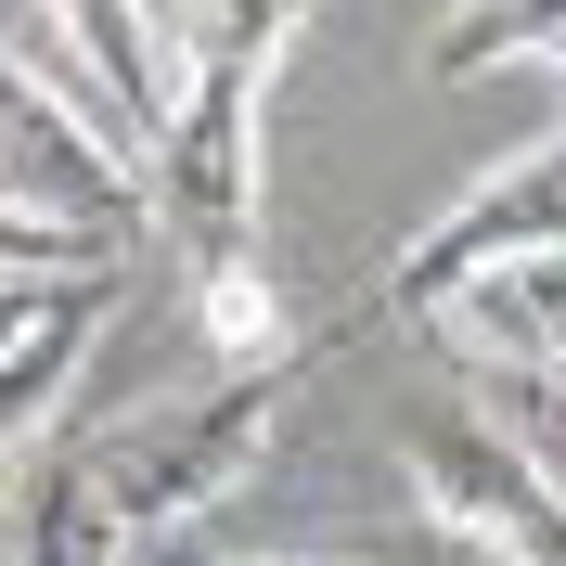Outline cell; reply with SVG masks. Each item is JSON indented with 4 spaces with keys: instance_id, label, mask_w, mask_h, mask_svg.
<instances>
[{
    "instance_id": "cell-1",
    "label": "cell",
    "mask_w": 566,
    "mask_h": 566,
    "mask_svg": "<svg viewBox=\"0 0 566 566\" xmlns=\"http://www.w3.org/2000/svg\"><path fill=\"white\" fill-rule=\"evenodd\" d=\"M296 27H310V0H207V27L180 52V104L142 142V207L193 271L258 245V116H271Z\"/></svg>"
},
{
    "instance_id": "cell-2",
    "label": "cell",
    "mask_w": 566,
    "mask_h": 566,
    "mask_svg": "<svg viewBox=\"0 0 566 566\" xmlns=\"http://www.w3.org/2000/svg\"><path fill=\"white\" fill-rule=\"evenodd\" d=\"M296 360H310V348H296ZM296 360H219V387L168 399V412H142L129 438H104V451H91V476H104L116 528H129V541L193 528V515H207V502L232 490L258 451H271L283 399H296Z\"/></svg>"
},
{
    "instance_id": "cell-3",
    "label": "cell",
    "mask_w": 566,
    "mask_h": 566,
    "mask_svg": "<svg viewBox=\"0 0 566 566\" xmlns=\"http://www.w3.org/2000/svg\"><path fill=\"white\" fill-rule=\"evenodd\" d=\"M528 258H566V129L541 142V155H515V168H490L463 207L424 219L412 245L374 271V322L438 335V322H451L490 271H528Z\"/></svg>"
},
{
    "instance_id": "cell-4",
    "label": "cell",
    "mask_w": 566,
    "mask_h": 566,
    "mask_svg": "<svg viewBox=\"0 0 566 566\" xmlns=\"http://www.w3.org/2000/svg\"><path fill=\"white\" fill-rule=\"evenodd\" d=\"M412 490H424V515L451 541H490L502 566H566V490H554V463L515 438V424H490V412H438V424H412Z\"/></svg>"
},
{
    "instance_id": "cell-5",
    "label": "cell",
    "mask_w": 566,
    "mask_h": 566,
    "mask_svg": "<svg viewBox=\"0 0 566 566\" xmlns=\"http://www.w3.org/2000/svg\"><path fill=\"white\" fill-rule=\"evenodd\" d=\"M0 193L39 207V219H77V232H104V245L155 232V207H142V180L104 155V129H77V116L52 104V77L13 65V52H0Z\"/></svg>"
},
{
    "instance_id": "cell-6",
    "label": "cell",
    "mask_w": 566,
    "mask_h": 566,
    "mask_svg": "<svg viewBox=\"0 0 566 566\" xmlns=\"http://www.w3.org/2000/svg\"><path fill=\"white\" fill-rule=\"evenodd\" d=\"M27 13L65 39V65L91 77V91H104L142 142L168 129V104H180V52H168V27H155L142 0H27Z\"/></svg>"
},
{
    "instance_id": "cell-7",
    "label": "cell",
    "mask_w": 566,
    "mask_h": 566,
    "mask_svg": "<svg viewBox=\"0 0 566 566\" xmlns=\"http://www.w3.org/2000/svg\"><path fill=\"white\" fill-rule=\"evenodd\" d=\"M0 566H129V528H116L104 476L91 463H39L13 490V554Z\"/></svg>"
},
{
    "instance_id": "cell-8",
    "label": "cell",
    "mask_w": 566,
    "mask_h": 566,
    "mask_svg": "<svg viewBox=\"0 0 566 566\" xmlns=\"http://www.w3.org/2000/svg\"><path fill=\"white\" fill-rule=\"evenodd\" d=\"M91 335H104V283H65V296H52L13 348H0V451H13V438H27V424L77 387V374H91Z\"/></svg>"
},
{
    "instance_id": "cell-9",
    "label": "cell",
    "mask_w": 566,
    "mask_h": 566,
    "mask_svg": "<svg viewBox=\"0 0 566 566\" xmlns=\"http://www.w3.org/2000/svg\"><path fill=\"white\" fill-rule=\"evenodd\" d=\"M490 65H566V0H463L424 39V77H490Z\"/></svg>"
},
{
    "instance_id": "cell-10",
    "label": "cell",
    "mask_w": 566,
    "mask_h": 566,
    "mask_svg": "<svg viewBox=\"0 0 566 566\" xmlns=\"http://www.w3.org/2000/svg\"><path fill=\"white\" fill-rule=\"evenodd\" d=\"M193 322H207V348H219V360H296V335H283V310H271V271H258V245L193 271Z\"/></svg>"
},
{
    "instance_id": "cell-11",
    "label": "cell",
    "mask_w": 566,
    "mask_h": 566,
    "mask_svg": "<svg viewBox=\"0 0 566 566\" xmlns=\"http://www.w3.org/2000/svg\"><path fill=\"white\" fill-rule=\"evenodd\" d=\"M116 258H129V245H104V232L39 219V207L0 193V283H91V271H116Z\"/></svg>"
},
{
    "instance_id": "cell-12",
    "label": "cell",
    "mask_w": 566,
    "mask_h": 566,
    "mask_svg": "<svg viewBox=\"0 0 566 566\" xmlns=\"http://www.w3.org/2000/svg\"><path fill=\"white\" fill-rule=\"evenodd\" d=\"M91 283H104V271H91ZM52 296H65V283H0V348H13V335H27V322L52 310Z\"/></svg>"
},
{
    "instance_id": "cell-13",
    "label": "cell",
    "mask_w": 566,
    "mask_h": 566,
    "mask_svg": "<svg viewBox=\"0 0 566 566\" xmlns=\"http://www.w3.org/2000/svg\"><path fill=\"white\" fill-rule=\"evenodd\" d=\"M129 566H207V554H193L180 528H155V541H129Z\"/></svg>"
},
{
    "instance_id": "cell-14",
    "label": "cell",
    "mask_w": 566,
    "mask_h": 566,
    "mask_svg": "<svg viewBox=\"0 0 566 566\" xmlns=\"http://www.w3.org/2000/svg\"><path fill=\"white\" fill-rule=\"evenodd\" d=\"M232 566H283V554H232Z\"/></svg>"
}]
</instances>
